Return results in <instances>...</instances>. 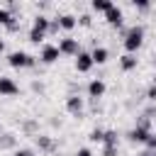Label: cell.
I'll return each mask as SVG.
<instances>
[{
  "label": "cell",
  "mask_w": 156,
  "mask_h": 156,
  "mask_svg": "<svg viewBox=\"0 0 156 156\" xmlns=\"http://www.w3.org/2000/svg\"><path fill=\"white\" fill-rule=\"evenodd\" d=\"M141 44H144V27H139V24L129 27L124 32V49H127V54H134Z\"/></svg>",
  "instance_id": "6da1fadb"
},
{
  "label": "cell",
  "mask_w": 156,
  "mask_h": 156,
  "mask_svg": "<svg viewBox=\"0 0 156 156\" xmlns=\"http://www.w3.org/2000/svg\"><path fill=\"white\" fill-rule=\"evenodd\" d=\"M7 63H10L12 68H29V66L37 63V58L29 56V54H24V51H12V54L7 56Z\"/></svg>",
  "instance_id": "7a4b0ae2"
},
{
  "label": "cell",
  "mask_w": 156,
  "mask_h": 156,
  "mask_svg": "<svg viewBox=\"0 0 156 156\" xmlns=\"http://www.w3.org/2000/svg\"><path fill=\"white\" fill-rule=\"evenodd\" d=\"M58 54H66V56H78V54H80L78 39H73V37L61 39V41H58Z\"/></svg>",
  "instance_id": "3957f363"
},
{
  "label": "cell",
  "mask_w": 156,
  "mask_h": 156,
  "mask_svg": "<svg viewBox=\"0 0 156 156\" xmlns=\"http://www.w3.org/2000/svg\"><path fill=\"white\" fill-rule=\"evenodd\" d=\"M149 134H151V132H149V119L144 117V119H141V124H139V127H134V129L129 132V139H132V141H136V144H144V141L149 139Z\"/></svg>",
  "instance_id": "277c9868"
},
{
  "label": "cell",
  "mask_w": 156,
  "mask_h": 156,
  "mask_svg": "<svg viewBox=\"0 0 156 156\" xmlns=\"http://www.w3.org/2000/svg\"><path fill=\"white\" fill-rule=\"evenodd\" d=\"M20 93V85L12 80V78H5V76H0V95H5V98H12V95H17Z\"/></svg>",
  "instance_id": "5b68a950"
},
{
  "label": "cell",
  "mask_w": 156,
  "mask_h": 156,
  "mask_svg": "<svg viewBox=\"0 0 156 156\" xmlns=\"http://www.w3.org/2000/svg\"><path fill=\"white\" fill-rule=\"evenodd\" d=\"M90 68H93V58H90V54L80 51V54L76 56V71H78V73H88Z\"/></svg>",
  "instance_id": "8992f818"
},
{
  "label": "cell",
  "mask_w": 156,
  "mask_h": 156,
  "mask_svg": "<svg viewBox=\"0 0 156 156\" xmlns=\"http://www.w3.org/2000/svg\"><path fill=\"white\" fill-rule=\"evenodd\" d=\"M88 95H90L93 100L102 98V95H105V83H102L100 78H93V80L88 83Z\"/></svg>",
  "instance_id": "52a82bcc"
},
{
  "label": "cell",
  "mask_w": 156,
  "mask_h": 156,
  "mask_svg": "<svg viewBox=\"0 0 156 156\" xmlns=\"http://www.w3.org/2000/svg\"><path fill=\"white\" fill-rule=\"evenodd\" d=\"M58 56H61V54H58V46L44 44V49H41V61H44V63H54Z\"/></svg>",
  "instance_id": "ba28073f"
},
{
  "label": "cell",
  "mask_w": 156,
  "mask_h": 156,
  "mask_svg": "<svg viewBox=\"0 0 156 156\" xmlns=\"http://www.w3.org/2000/svg\"><path fill=\"white\" fill-rule=\"evenodd\" d=\"M66 110L71 112V115H80L83 112V98H78V95H68V100H66Z\"/></svg>",
  "instance_id": "9c48e42d"
},
{
  "label": "cell",
  "mask_w": 156,
  "mask_h": 156,
  "mask_svg": "<svg viewBox=\"0 0 156 156\" xmlns=\"http://www.w3.org/2000/svg\"><path fill=\"white\" fill-rule=\"evenodd\" d=\"M105 20H107L112 27H119V24H122V10H119L117 5H112V7L105 12Z\"/></svg>",
  "instance_id": "30bf717a"
},
{
  "label": "cell",
  "mask_w": 156,
  "mask_h": 156,
  "mask_svg": "<svg viewBox=\"0 0 156 156\" xmlns=\"http://www.w3.org/2000/svg\"><path fill=\"white\" fill-rule=\"evenodd\" d=\"M107 56H110V54H107V49H105V46H95V49L90 51L93 63H105V61H107Z\"/></svg>",
  "instance_id": "8fae6325"
},
{
  "label": "cell",
  "mask_w": 156,
  "mask_h": 156,
  "mask_svg": "<svg viewBox=\"0 0 156 156\" xmlns=\"http://www.w3.org/2000/svg\"><path fill=\"white\" fill-rule=\"evenodd\" d=\"M119 66H122V71H134V68H136V56H134V54L119 56Z\"/></svg>",
  "instance_id": "7c38bea8"
},
{
  "label": "cell",
  "mask_w": 156,
  "mask_h": 156,
  "mask_svg": "<svg viewBox=\"0 0 156 156\" xmlns=\"http://www.w3.org/2000/svg\"><path fill=\"white\" fill-rule=\"evenodd\" d=\"M49 22H51L49 17H44V15H37V17H34V24H32V29H37V32H44V34H46V32H49Z\"/></svg>",
  "instance_id": "4fadbf2b"
},
{
  "label": "cell",
  "mask_w": 156,
  "mask_h": 156,
  "mask_svg": "<svg viewBox=\"0 0 156 156\" xmlns=\"http://www.w3.org/2000/svg\"><path fill=\"white\" fill-rule=\"evenodd\" d=\"M78 24V17H73V15H61L58 17V27L61 29H73Z\"/></svg>",
  "instance_id": "5bb4252c"
},
{
  "label": "cell",
  "mask_w": 156,
  "mask_h": 156,
  "mask_svg": "<svg viewBox=\"0 0 156 156\" xmlns=\"http://www.w3.org/2000/svg\"><path fill=\"white\" fill-rule=\"evenodd\" d=\"M0 24H5V27L15 24V17H12V12H10V10H5V7H0Z\"/></svg>",
  "instance_id": "9a60e30c"
},
{
  "label": "cell",
  "mask_w": 156,
  "mask_h": 156,
  "mask_svg": "<svg viewBox=\"0 0 156 156\" xmlns=\"http://www.w3.org/2000/svg\"><path fill=\"white\" fill-rule=\"evenodd\" d=\"M110 7H112L110 0H93V10H95V12H107Z\"/></svg>",
  "instance_id": "2e32d148"
},
{
  "label": "cell",
  "mask_w": 156,
  "mask_h": 156,
  "mask_svg": "<svg viewBox=\"0 0 156 156\" xmlns=\"http://www.w3.org/2000/svg\"><path fill=\"white\" fill-rule=\"evenodd\" d=\"M102 144H110V146H117V132H105V136H102Z\"/></svg>",
  "instance_id": "e0dca14e"
},
{
  "label": "cell",
  "mask_w": 156,
  "mask_h": 156,
  "mask_svg": "<svg viewBox=\"0 0 156 156\" xmlns=\"http://www.w3.org/2000/svg\"><path fill=\"white\" fill-rule=\"evenodd\" d=\"M37 144H39V149H44V151H49V149L54 146V141H51L49 136H37Z\"/></svg>",
  "instance_id": "ac0fdd59"
},
{
  "label": "cell",
  "mask_w": 156,
  "mask_h": 156,
  "mask_svg": "<svg viewBox=\"0 0 156 156\" xmlns=\"http://www.w3.org/2000/svg\"><path fill=\"white\" fill-rule=\"evenodd\" d=\"M44 37H46L44 32H37V29H32V32H29V41H32V44H39V41H44Z\"/></svg>",
  "instance_id": "d6986e66"
},
{
  "label": "cell",
  "mask_w": 156,
  "mask_h": 156,
  "mask_svg": "<svg viewBox=\"0 0 156 156\" xmlns=\"http://www.w3.org/2000/svg\"><path fill=\"white\" fill-rule=\"evenodd\" d=\"M15 144V136L12 134H2V139H0V149H10Z\"/></svg>",
  "instance_id": "ffe728a7"
},
{
  "label": "cell",
  "mask_w": 156,
  "mask_h": 156,
  "mask_svg": "<svg viewBox=\"0 0 156 156\" xmlns=\"http://www.w3.org/2000/svg\"><path fill=\"white\" fill-rule=\"evenodd\" d=\"M102 136H105L102 129H93V132H90V141H102Z\"/></svg>",
  "instance_id": "44dd1931"
},
{
  "label": "cell",
  "mask_w": 156,
  "mask_h": 156,
  "mask_svg": "<svg viewBox=\"0 0 156 156\" xmlns=\"http://www.w3.org/2000/svg\"><path fill=\"white\" fill-rule=\"evenodd\" d=\"M102 156H117V146L105 144V146H102Z\"/></svg>",
  "instance_id": "7402d4cb"
},
{
  "label": "cell",
  "mask_w": 156,
  "mask_h": 156,
  "mask_svg": "<svg viewBox=\"0 0 156 156\" xmlns=\"http://www.w3.org/2000/svg\"><path fill=\"white\" fill-rule=\"evenodd\" d=\"M146 98H149L151 102H156V83H154V85H151V88L146 90Z\"/></svg>",
  "instance_id": "603a6c76"
},
{
  "label": "cell",
  "mask_w": 156,
  "mask_h": 156,
  "mask_svg": "<svg viewBox=\"0 0 156 156\" xmlns=\"http://www.w3.org/2000/svg\"><path fill=\"white\" fill-rule=\"evenodd\" d=\"M144 144H146L149 149H156V134H149V139H146Z\"/></svg>",
  "instance_id": "cb8c5ba5"
},
{
  "label": "cell",
  "mask_w": 156,
  "mask_h": 156,
  "mask_svg": "<svg viewBox=\"0 0 156 156\" xmlns=\"http://www.w3.org/2000/svg\"><path fill=\"white\" fill-rule=\"evenodd\" d=\"M134 7H139V10H149V2H146V0H136Z\"/></svg>",
  "instance_id": "d4e9b609"
},
{
  "label": "cell",
  "mask_w": 156,
  "mask_h": 156,
  "mask_svg": "<svg viewBox=\"0 0 156 156\" xmlns=\"http://www.w3.org/2000/svg\"><path fill=\"white\" fill-rule=\"evenodd\" d=\"M78 22H80L83 27H88V24H90V15H80V17H78Z\"/></svg>",
  "instance_id": "484cf974"
},
{
  "label": "cell",
  "mask_w": 156,
  "mask_h": 156,
  "mask_svg": "<svg viewBox=\"0 0 156 156\" xmlns=\"http://www.w3.org/2000/svg\"><path fill=\"white\" fill-rule=\"evenodd\" d=\"M15 156H34V154H32V151H29V149H20V151H17V154H15Z\"/></svg>",
  "instance_id": "4316f807"
},
{
  "label": "cell",
  "mask_w": 156,
  "mask_h": 156,
  "mask_svg": "<svg viewBox=\"0 0 156 156\" xmlns=\"http://www.w3.org/2000/svg\"><path fill=\"white\" fill-rule=\"evenodd\" d=\"M76 156H93V154H90V149H78Z\"/></svg>",
  "instance_id": "83f0119b"
},
{
  "label": "cell",
  "mask_w": 156,
  "mask_h": 156,
  "mask_svg": "<svg viewBox=\"0 0 156 156\" xmlns=\"http://www.w3.org/2000/svg\"><path fill=\"white\" fill-rule=\"evenodd\" d=\"M2 49H5V41H2V39H0V51H2Z\"/></svg>",
  "instance_id": "f1b7e54d"
},
{
  "label": "cell",
  "mask_w": 156,
  "mask_h": 156,
  "mask_svg": "<svg viewBox=\"0 0 156 156\" xmlns=\"http://www.w3.org/2000/svg\"><path fill=\"white\" fill-rule=\"evenodd\" d=\"M154 58H156V56H154Z\"/></svg>",
  "instance_id": "f546056e"
}]
</instances>
